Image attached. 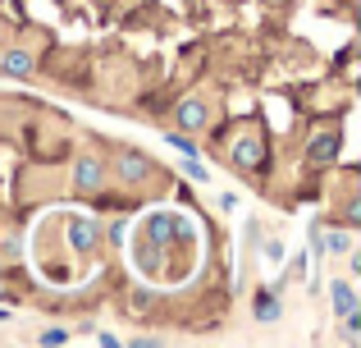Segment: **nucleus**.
I'll use <instances>...</instances> for the list:
<instances>
[{"mask_svg": "<svg viewBox=\"0 0 361 348\" xmlns=\"http://www.w3.org/2000/svg\"><path fill=\"white\" fill-rule=\"evenodd\" d=\"M343 220H348V224H357V220H361V206H357V197L343 206Z\"/></svg>", "mask_w": 361, "mask_h": 348, "instance_id": "14", "label": "nucleus"}, {"mask_svg": "<svg viewBox=\"0 0 361 348\" xmlns=\"http://www.w3.org/2000/svg\"><path fill=\"white\" fill-rule=\"evenodd\" d=\"M101 239H106V229H101L92 215H73V220H69V248L73 252H92Z\"/></svg>", "mask_w": 361, "mask_h": 348, "instance_id": "2", "label": "nucleus"}, {"mask_svg": "<svg viewBox=\"0 0 361 348\" xmlns=\"http://www.w3.org/2000/svg\"><path fill=\"white\" fill-rule=\"evenodd\" d=\"M0 55H5V46H0Z\"/></svg>", "mask_w": 361, "mask_h": 348, "instance_id": "17", "label": "nucleus"}, {"mask_svg": "<svg viewBox=\"0 0 361 348\" xmlns=\"http://www.w3.org/2000/svg\"><path fill=\"white\" fill-rule=\"evenodd\" d=\"M156 307V294L151 289H133V312H151Z\"/></svg>", "mask_w": 361, "mask_h": 348, "instance_id": "11", "label": "nucleus"}, {"mask_svg": "<svg viewBox=\"0 0 361 348\" xmlns=\"http://www.w3.org/2000/svg\"><path fill=\"white\" fill-rule=\"evenodd\" d=\"M64 340H69L64 330H46V335H42V344H64Z\"/></svg>", "mask_w": 361, "mask_h": 348, "instance_id": "16", "label": "nucleus"}, {"mask_svg": "<svg viewBox=\"0 0 361 348\" xmlns=\"http://www.w3.org/2000/svg\"><path fill=\"white\" fill-rule=\"evenodd\" d=\"M311 243H316V248H325V252H348L353 248V239H348L343 229H325V224H311Z\"/></svg>", "mask_w": 361, "mask_h": 348, "instance_id": "6", "label": "nucleus"}, {"mask_svg": "<svg viewBox=\"0 0 361 348\" xmlns=\"http://www.w3.org/2000/svg\"><path fill=\"white\" fill-rule=\"evenodd\" d=\"M334 152H338V133H316V138L307 143V161H311V165L334 161Z\"/></svg>", "mask_w": 361, "mask_h": 348, "instance_id": "7", "label": "nucleus"}, {"mask_svg": "<svg viewBox=\"0 0 361 348\" xmlns=\"http://www.w3.org/2000/svg\"><path fill=\"white\" fill-rule=\"evenodd\" d=\"M69 179H73L78 193H97V188L106 184V161H101V156H78L73 170H69Z\"/></svg>", "mask_w": 361, "mask_h": 348, "instance_id": "1", "label": "nucleus"}, {"mask_svg": "<svg viewBox=\"0 0 361 348\" xmlns=\"http://www.w3.org/2000/svg\"><path fill=\"white\" fill-rule=\"evenodd\" d=\"M165 143H169V147H178L183 156H197V143H192V138H183V133H169Z\"/></svg>", "mask_w": 361, "mask_h": 348, "instance_id": "12", "label": "nucleus"}, {"mask_svg": "<svg viewBox=\"0 0 361 348\" xmlns=\"http://www.w3.org/2000/svg\"><path fill=\"white\" fill-rule=\"evenodd\" d=\"M115 174L123 179V184H133V188H137L142 179L151 174V161H147L142 152H133V147H123V152L115 156Z\"/></svg>", "mask_w": 361, "mask_h": 348, "instance_id": "3", "label": "nucleus"}, {"mask_svg": "<svg viewBox=\"0 0 361 348\" xmlns=\"http://www.w3.org/2000/svg\"><path fill=\"white\" fill-rule=\"evenodd\" d=\"M233 165H238V170H261L265 165V143L261 138H243V143L233 147Z\"/></svg>", "mask_w": 361, "mask_h": 348, "instance_id": "5", "label": "nucleus"}, {"mask_svg": "<svg viewBox=\"0 0 361 348\" xmlns=\"http://www.w3.org/2000/svg\"><path fill=\"white\" fill-rule=\"evenodd\" d=\"M183 174L188 179H206V170H202V161H197V156H188V161H183Z\"/></svg>", "mask_w": 361, "mask_h": 348, "instance_id": "13", "label": "nucleus"}, {"mask_svg": "<svg viewBox=\"0 0 361 348\" xmlns=\"http://www.w3.org/2000/svg\"><path fill=\"white\" fill-rule=\"evenodd\" d=\"M188 224H183V215H174V211H156L147 220V239L151 243H169V239H178Z\"/></svg>", "mask_w": 361, "mask_h": 348, "instance_id": "4", "label": "nucleus"}, {"mask_svg": "<svg viewBox=\"0 0 361 348\" xmlns=\"http://www.w3.org/2000/svg\"><path fill=\"white\" fill-rule=\"evenodd\" d=\"M329 289H334L329 298H334V312H338V316H343V312H353V307H357V294H353V284H343V280H338V284H329Z\"/></svg>", "mask_w": 361, "mask_h": 348, "instance_id": "10", "label": "nucleus"}, {"mask_svg": "<svg viewBox=\"0 0 361 348\" xmlns=\"http://www.w3.org/2000/svg\"><path fill=\"white\" fill-rule=\"evenodd\" d=\"M206 124V101H183V106H178V128H202Z\"/></svg>", "mask_w": 361, "mask_h": 348, "instance_id": "9", "label": "nucleus"}, {"mask_svg": "<svg viewBox=\"0 0 361 348\" xmlns=\"http://www.w3.org/2000/svg\"><path fill=\"white\" fill-rule=\"evenodd\" d=\"M256 316H261V321H270V316H274V303H270V298H261V307H256Z\"/></svg>", "mask_w": 361, "mask_h": 348, "instance_id": "15", "label": "nucleus"}, {"mask_svg": "<svg viewBox=\"0 0 361 348\" xmlns=\"http://www.w3.org/2000/svg\"><path fill=\"white\" fill-rule=\"evenodd\" d=\"M0 73H9V78H27V73H32V55L18 51V46L5 51V55H0Z\"/></svg>", "mask_w": 361, "mask_h": 348, "instance_id": "8", "label": "nucleus"}]
</instances>
